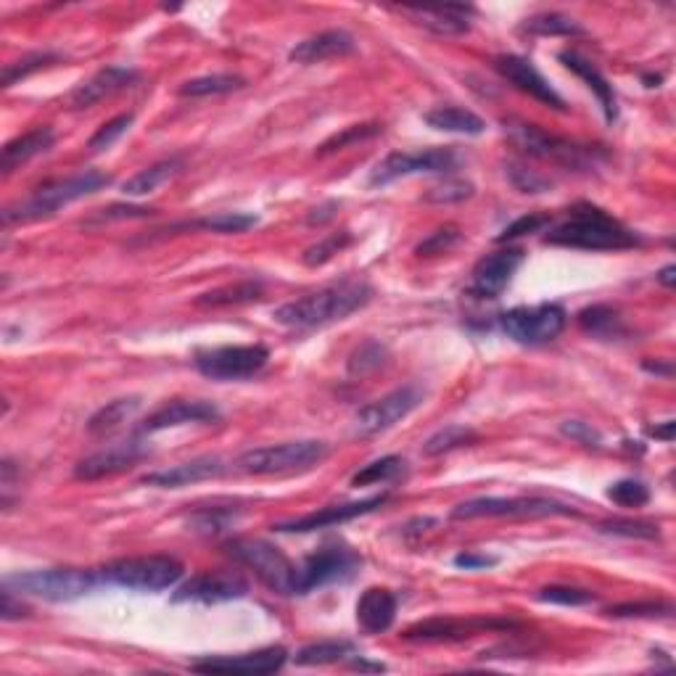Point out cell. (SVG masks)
I'll return each instance as SVG.
<instances>
[{"label":"cell","mask_w":676,"mask_h":676,"mask_svg":"<svg viewBox=\"0 0 676 676\" xmlns=\"http://www.w3.org/2000/svg\"><path fill=\"white\" fill-rule=\"evenodd\" d=\"M370 299H373V288L365 280L346 278L341 283H333V286H325L302 299L283 304L272 312V317L283 328L312 331V328H323L336 320H344L357 309L368 307Z\"/></svg>","instance_id":"1"},{"label":"cell","mask_w":676,"mask_h":676,"mask_svg":"<svg viewBox=\"0 0 676 676\" xmlns=\"http://www.w3.org/2000/svg\"><path fill=\"white\" fill-rule=\"evenodd\" d=\"M544 243L584 251H624L640 246L642 238L621 225L616 217L603 212L600 206L579 204L568 209L566 220L552 225L550 233L544 236Z\"/></svg>","instance_id":"2"},{"label":"cell","mask_w":676,"mask_h":676,"mask_svg":"<svg viewBox=\"0 0 676 676\" xmlns=\"http://www.w3.org/2000/svg\"><path fill=\"white\" fill-rule=\"evenodd\" d=\"M109 183L111 177L103 175V172H96V169L80 172V175L67 177V180L45 183L40 188H35L27 199L6 206L3 209V225H22V222L51 217V214L59 212L61 206H69L74 201L85 199V196L101 191Z\"/></svg>","instance_id":"3"},{"label":"cell","mask_w":676,"mask_h":676,"mask_svg":"<svg viewBox=\"0 0 676 676\" xmlns=\"http://www.w3.org/2000/svg\"><path fill=\"white\" fill-rule=\"evenodd\" d=\"M101 574L82 571V568H45V571H24V574H6L3 584L16 595L37 597L48 603H72L88 592H93Z\"/></svg>","instance_id":"4"},{"label":"cell","mask_w":676,"mask_h":676,"mask_svg":"<svg viewBox=\"0 0 676 676\" xmlns=\"http://www.w3.org/2000/svg\"><path fill=\"white\" fill-rule=\"evenodd\" d=\"M328 452L331 447L325 441H286V444L249 449L238 457L236 465L249 476H283V473H302L315 468L328 457Z\"/></svg>","instance_id":"5"},{"label":"cell","mask_w":676,"mask_h":676,"mask_svg":"<svg viewBox=\"0 0 676 676\" xmlns=\"http://www.w3.org/2000/svg\"><path fill=\"white\" fill-rule=\"evenodd\" d=\"M98 574L101 581L133 589V592H162L183 579L185 568L180 560L169 555H138V558L114 560Z\"/></svg>","instance_id":"6"},{"label":"cell","mask_w":676,"mask_h":676,"mask_svg":"<svg viewBox=\"0 0 676 676\" xmlns=\"http://www.w3.org/2000/svg\"><path fill=\"white\" fill-rule=\"evenodd\" d=\"M225 550L236 563L254 571L265 587L280 595H296V571L294 566L275 544L265 542V539H233L225 544Z\"/></svg>","instance_id":"7"},{"label":"cell","mask_w":676,"mask_h":676,"mask_svg":"<svg viewBox=\"0 0 676 676\" xmlns=\"http://www.w3.org/2000/svg\"><path fill=\"white\" fill-rule=\"evenodd\" d=\"M547 515H576L574 507L544 497H476L452 510V521L476 518H547Z\"/></svg>","instance_id":"8"},{"label":"cell","mask_w":676,"mask_h":676,"mask_svg":"<svg viewBox=\"0 0 676 676\" xmlns=\"http://www.w3.org/2000/svg\"><path fill=\"white\" fill-rule=\"evenodd\" d=\"M270 352L262 344L217 346L196 354V370L212 381H246L265 370Z\"/></svg>","instance_id":"9"},{"label":"cell","mask_w":676,"mask_h":676,"mask_svg":"<svg viewBox=\"0 0 676 676\" xmlns=\"http://www.w3.org/2000/svg\"><path fill=\"white\" fill-rule=\"evenodd\" d=\"M502 331L523 346H539L563 333L566 328V309L558 304H537V307L507 309L500 317Z\"/></svg>","instance_id":"10"},{"label":"cell","mask_w":676,"mask_h":676,"mask_svg":"<svg viewBox=\"0 0 676 676\" xmlns=\"http://www.w3.org/2000/svg\"><path fill=\"white\" fill-rule=\"evenodd\" d=\"M457 167V154L452 148H426V151H394L370 172V188L389 185L410 175H441Z\"/></svg>","instance_id":"11"},{"label":"cell","mask_w":676,"mask_h":676,"mask_svg":"<svg viewBox=\"0 0 676 676\" xmlns=\"http://www.w3.org/2000/svg\"><path fill=\"white\" fill-rule=\"evenodd\" d=\"M505 133L510 135L515 146L526 151L529 156H537L544 162L563 164V167H589V154L587 148L576 146L571 140L558 138V135L544 133L542 127L526 125V122H505Z\"/></svg>","instance_id":"12"},{"label":"cell","mask_w":676,"mask_h":676,"mask_svg":"<svg viewBox=\"0 0 676 676\" xmlns=\"http://www.w3.org/2000/svg\"><path fill=\"white\" fill-rule=\"evenodd\" d=\"M423 402V391L418 386H402V389L391 391L386 397L375 399L370 405L362 407L354 415V434L357 436H378L383 431H389L397 423L415 412Z\"/></svg>","instance_id":"13"},{"label":"cell","mask_w":676,"mask_h":676,"mask_svg":"<svg viewBox=\"0 0 676 676\" xmlns=\"http://www.w3.org/2000/svg\"><path fill=\"white\" fill-rule=\"evenodd\" d=\"M249 595V581L233 571H204L196 574L177 587L172 595L175 603H201V605H220L230 600H241Z\"/></svg>","instance_id":"14"},{"label":"cell","mask_w":676,"mask_h":676,"mask_svg":"<svg viewBox=\"0 0 676 676\" xmlns=\"http://www.w3.org/2000/svg\"><path fill=\"white\" fill-rule=\"evenodd\" d=\"M360 566V558L352 550L344 547H325L304 560L296 571V595H307L312 589L344 581L354 574V568Z\"/></svg>","instance_id":"15"},{"label":"cell","mask_w":676,"mask_h":676,"mask_svg":"<svg viewBox=\"0 0 676 676\" xmlns=\"http://www.w3.org/2000/svg\"><path fill=\"white\" fill-rule=\"evenodd\" d=\"M494 69H497V74H500L502 80H507L513 88H518L521 93L531 96L534 101L544 103V106H550V109L566 111L563 96L552 88L550 82L544 80L542 74H539V69L534 67L529 59L505 53V56H497V59H494Z\"/></svg>","instance_id":"16"},{"label":"cell","mask_w":676,"mask_h":676,"mask_svg":"<svg viewBox=\"0 0 676 676\" xmlns=\"http://www.w3.org/2000/svg\"><path fill=\"white\" fill-rule=\"evenodd\" d=\"M288 661L286 647H265V650H254V653L241 655H209L201 661H193L191 669L201 674H275L283 669Z\"/></svg>","instance_id":"17"},{"label":"cell","mask_w":676,"mask_h":676,"mask_svg":"<svg viewBox=\"0 0 676 676\" xmlns=\"http://www.w3.org/2000/svg\"><path fill=\"white\" fill-rule=\"evenodd\" d=\"M523 249H500L486 254L476 262L473 267L471 278V294H476L478 299H497V296L510 286V280L518 272V267L523 265Z\"/></svg>","instance_id":"18"},{"label":"cell","mask_w":676,"mask_h":676,"mask_svg":"<svg viewBox=\"0 0 676 676\" xmlns=\"http://www.w3.org/2000/svg\"><path fill=\"white\" fill-rule=\"evenodd\" d=\"M386 500H389V494H375V497H368V500L360 502L320 507L315 513H307L302 515V518H294V521L275 523L272 531H280V534H307V531L328 529V526H338V523L354 521V518H360V515L373 513V510H378L381 505H386Z\"/></svg>","instance_id":"19"},{"label":"cell","mask_w":676,"mask_h":676,"mask_svg":"<svg viewBox=\"0 0 676 676\" xmlns=\"http://www.w3.org/2000/svg\"><path fill=\"white\" fill-rule=\"evenodd\" d=\"M143 457H148V447L143 441H119V444H111V447L101 449L96 455L80 460V463L74 465V478H80V481H98V478L117 476L122 471H130Z\"/></svg>","instance_id":"20"},{"label":"cell","mask_w":676,"mask_h":676,"mask_svg":"<svg viewBox=\"0 0 676 676\" xmlns=\"http://www.w3.org/2000/svg\"><path fill=\"white\" fill-rule=\"evenodd\" d=\"M510 621H494V618H468V621H455V618H431L423 624L410 626L405 632V640L418 642H460L468 640L473 634L489 632V629H513Z\"/></svg>","instance_id":"21"},{"label":"cell","mask_w":676,"mask_h":676,"mask_svg":"<svg viewBox=\"0 0 676 676\" xmlns=\"http://www.w3.org/2000/svg\"><path fill=\"white\" fill-rule=\"evenodd\" d=\"M140 74L130 67H103L98 69L90 80L80 82L77 88L69 93V106L72 109H90L106 98L117 96L122 90L133 88Z\"/></svg>","instance_id":"22"},{"label":"cell","mask_w":676,"mask_h":676,"mask_svg":"<svg viewBox=\"0 0 676 676\" xmlns=\"http://www.w3.org/2000/svg\"><path fill=\"white\" fill-rule=\"evenodd\" d=\"M220 420V410L209 402L199 399H172L159 410H154L143 423H140V434H156L164 428H177L185 423H212Z\"/></svg>","instance_id":"23"},{"label":"cell","mask_w":676,"mask_h":676,"mask_svg":"<svg viewBox=\"0 0 676 676\" xmlns=\"http://www.w3.org/2000/svg\"><path fill=\"white\" fill-rule=\"evenodd\" d=\"M228 471V465L220 457H199V460H191V463L172 465L167 471L148 473L143 478V484L148 486H162V489H180V486L199 484V481H209V478H217Z\"/></svg>","instance_id":"24"},{"label":"cell","mask_w":676,"mask_h":676,"mask_svg":"<svg viewBox=\"0 0 676 676\" xmlns=\"http://www.w3.org/2000/svg\"><path fill=\"white\" fill-rule=\"evenodd\" d=\"M357 51L354 37L346 30H325L320 35H312L296 45L294 51L288 53V59L296 64H323L328 59H341L349 53Z\"/></svg>","instance_id":"25"},{"label":"cell","mask_w":676,"mask_h":676,"mask_svg":"<svg viewBox=\"0 0 676 676\" xmlns=\"http://www.w3.org/2000/svg\"><path fill=\"white\" fill-rule=\"evenodd\" d=\"M399 14H405L407 19L423 27V30L434 32V35H465V32L471 30V22H468V16L473 14L471 6H444V8H412V6H402L399 8Z\"/></svg>","instance_id":"26"},{"label":"cell","mask_w":676,"mask_h":676,"mask_svg":"<svg viewBox=\"0 0 676 676\" xmlns=\"http://www.w3.org/2000/svg\"><path fill=\"white\" fill-rule=\"evenodd\" d=\"M397 618V595L391 589L370 587L357 600V621L368 634L389 632Z\"/></svg>","instance_id":"27"},{"label":"cell","mask_w":676,"mask_h":676,"mask_svg":"<svg viewBox=\"0 0 676 676\" xmlns=\"http://www.w3.org/2000/svg\"><path fill=\"white\" fill-rule=\"evenodd\" d=\"M53 143H56L53 127H35L30 133L8 140L6 146H3V154H0V169H3V175H11L14 169L32 162L35 156L51 151Z\"/></svg>","instance_id":"28"},{"label":"cell","mask_w":676,"mask_h":676,"mask_svg":"<svg viewBox=\"0 0 676 676\" xmlns=\"http://www.w3.org/2000/svg\"><path fill=\"white\" fill-rule=\"evenodd\" d=\"M560 61H563V67L571 69V72L576 74V77H581V80L587 82V88L592 90L597 96V101H600V109H603L605 119L608 122H613V119L618 117V106H616V93H613V85H610L608 80H605L603 74L597 72L592 64H589L587 59H581L579 53L574 51H563L558 56Z\"/></svg>","instance_id":"29"},{"label":"cell","mask_w":676,"mask_h":676,"mask_svg":"<svg viewBox=\"0 0 676 676\" xmlns=\"http://www.w3.org/2000/svg\"><path fill=\"white\" fill-rule=\"evenodd\" d=\"M426 125L455 135H481L486 130L484 119L460 106H436L426 114Z\"/></svg>","instance_id":"30"},{"label":"cell","mask_w":676,"mask_h":676,"mask_svg":"<svg viewBox=\"0 0 676 676\" xmlns=\"http://www.w3.org/2000/svg\"><path fill=\"white\" fill-rule=\"evenodd\" d=\"M183 162L180 159H164V162H156L151 167L140 169L138 175H133L122 185L125 196H146V193H154L156 188H162L164 183H169L172 177L180 175Z\"/></svg>","instance_id":"31"},{"label":"cell","mask_w":676,"mask_h":676,"mask_svg":"<svg viewBox=\"0 0 676 676\" xmlns=\"http://www.w3.org/2000/svg\"><path fill=\"white\" fill-rule=\"evenodd\" d=\"M581 331H587L589 336L597 338H621L626 333L624 320L618 315V309L608 307V304H595L579 312Z\"/></svg>","instance_id":"32"},{"label":"cell","mask_w":676,"mask_h":676,"mask_svg":"<svg viewBox=\"0 0 676 676\" xmlns=\"http://www.w3.org/2000/svg\"><path fill=\"white\" fill-rule=\"evenodd\" d=\"M140 410V397H122L114 399V402H106L101 410L88 420L90 434H109L114 428H119L122 423L133 418L135 412Z\"/></svg>","instance_id":"33"},{"label":"cell","mask_w":676,"mask_h":676,"mask_svg":"<svg viewBox=\"0 0 676 676\" xmlns=\"http://www.w3.org/2000/svg\"><path fill=\"white\" fill-rule=\"evenodd\" d=\"M262 283H254V280H243V283H233V286L214 288V291H206L196 299L199 307H230V304H246L257 302L262 299Z\"/></svg>","instance_id":"34"},{"label":"cell","mask_w":676,"mask_h":676,"mask_svg":"<svg viewBox=\"0 0 676 676\" xmlns=\"http://www.w3.org/2000/svg\"><path fill=\"white\" fill-rule=\"evenodd\" d=\"M246 85L243 77L238 74H206V77H196V80L183 82L177 88V96L183 98H204V96H222V93H233Z\"/></svg>","instance_id":"35"},{"label":"cell","mask_w":676,"mask_h":676,"mask_svg":"<svg viewBox=\"0 0 676 676\" xmlns=\"http://www.w3.org/2000/svg\"><path fill=\"white\" fill-rule=\"evenodd\" d=\"M354 655V645L346 640H323L304 645L299 653L294 655L296 666H328V663H338Z\"/></svg>","instance_id":"36"},{"label":"cell","mask_w":676,"mask_h":676,"mask_svg":"<svg viewBox=\"0 0 676 676\" xmlns=\"http://www.w3.org/2000/svg\"><path fill=\"white\" fill-rule=\"evenodd\" d=\"M473 441H478V434L473 431V428L444 426L441 431H436V434L431 436L426 444H423V455L439 457V455H444V452H452V449L468 447V444H473Z\"/></svg>","instance_id":"37"},{"label":"cell","mask_w":676,"mask_h":676,"mask_svg":"<svg viewBox=\"0 0 676 676\" xmlns=\"http://www.w3.org/2000/svg\"><path fill=\"white\" fill-rule=\"evenodd\" d=\"M523 32H529V35H539V37H558V35H584L579 24L571 19V16L563 14H539L526 19L521 27Z\"/></svg>","instance_id":"38"},{"label":"cell","mask_w":676,"mask_h":676,"mask_svg":"<svg viewBox=\"0 0 676 676\" xmlns=\"http://www.w3.org/2000/svg\"><path fill=\"white\" fill-rule=\"evenodd\" d=\"M405 471V460L397 455L381 457L375 463L365 465L362 471H357L352 476V486H370V484H386V481H394L399 473Z\"/></svg>","instance_id":"39"},{"label":"cell","mask_w":676,"mask_h":676,"mask_svg":"<svg viewBox=\"0 0 676 676\" xmlns=\"http://www.w3.org/2000/svg\"><path fill=\"white\" fill-rule=\"evenodd\" d=\"M59 59H61L59 53L45 51V53H30V56H24V59L11 61V64L3 67V88H11V85H16L19 80H27L30 74L51 67V64H56Z\"/></svg>","instance_id":"40"},{"label":"cell","mask_w":676,"mask_h":676,"mask_svg":"<svg viewBox=\"0 0 676 676\" xmlns=\"http://www.w3.org/2000/svg\"><path fill=\"white\" fill-rule=\"evenodd\" d=\"M257 214L246 212H220L212 214V217H204V220L191 222V228L209 230V233H243L257 225Z\"/></svg>","instance_id":"41"},{"label":"cell","mask_w":676,"mask_h":676,"mask_svg":"<svg viewBox=\"0 0 676 676\" xmlns=\"http://www.w3.org/2000/svg\"><path fill=\"white\" fill-rule=\"evenodd\" d=\"M471 196L473 183H468V180H444V183L428 188L423 201H426V204L447 206V204H463V201H468Z\"/></svg>","instance_id":"42"},{"label":"cell","mask_w":676,"mask_h":676,"mask_svg":"<svg viewBox=\"0 0 676 676\" xmlns=\"http://www.w3.org/2000/svg\"><path fill=\"white\" fill-rule=\"evenodd\" d=\"M383 127L381 125H352L346 127V130H341V133L331 135V138L325 140L323 146L317 148V156H328V154H336V151H341V148L352 146V143H360V140H368V138H375V135L381 133Z\"/></svg>","instance_id":"43"},{"label":"cell","mask_w":676,"mask_h":676,"mask_svg":"<svg viewBox=\"0 0 676 676\" xmlns=\"http://www.w3.org/2000/svg\"><path fill=\"white\" fill-rule=\"evenodd\" d=\"M608 497L621 507H642L650 502V489L637 478H621L616 484H610Z\"/></svg>","instance_id":"44"},{"label":"cell","mask_w":676,"mask_h":676,"mask_svg":"<svg viewBox=\"0 0 676 676\" xmlns=\"http://www.w3.org/2000/svg\"><path fill=\"white\" fill-rule=\"evenodd\" d=\"M349 243H352V236H349V233H333V236L323 238V241H317L315 246H309V249L304 251L302 262L307 267L325 265V262H331V259L336 257L338 251L346 249Z\"/></svg>","instance_id":"45"},{"label":"cell","mask_w":676,"mask_h":676,"mask_svg":"<svg viewBox=\"0 0 676 676\" xmlns=\"http://www.w3.org/2000/svg\"><path fill=\"white\" fill-rule=\"evenodd\" d=\"M386 362V349L378 341H368L362 344L360 349H354L352 357H349V375H368L381 370V365Z\"/></svg>","instance_id":"46"},{"label":"cell","mask_w":676,"mask_h":676,"mask_svg":"<svg viewBox=\"0 0 676 676\" xmlns=\"http://www.w3.org/2000/svg\"><path fill=\"white\" fill-rule=\"evenodd\" d=\"M133 114H119V117H114L111 122H106V125H101L96 130V135L88 140V148L90 151H106V148H111L114 143H117L122 135L130 130V125H133Z\"/></svg>","instance_id":"47"},{"label":"cell","mask_w":676,"mask_h":676,"mask_svg":"<svg viewBox=\"0 0 676 676\" xmlns=\"http://www.w3.org/2000/svg\"><path fill=\"white\" fill-rule=\"evenodd\" d=\"M613 618H666L674 613L671 603H624L605 610Z\"/></svg>","instance_id":"48"},{"label":"cell","mask_w":676,"mask_h":676,"mask_svg":"<svg viewBox=\"0 0 676 676\" xmlns=\"http://www.w3.org/2000/svg\"><path fill=\"white\" fill-rule=\"evenodd\" d=\"M460 238L463 236H460V230H457L455 225H444V228L434 230L426 241H420L415 254H418V257H436V254H444V251L452 249L455 243H460Z\"/></svg>","instance_id":"49"},{"label":"cell","mask_w":676,"mask_h":676,"mask_svg":"<svg viewBox=\"0 0 676 676\" xmlns=\"http://www.w3.org/2000/svg\"><path fill=\"white\" fill-rule=\"evenodd\" d=\"M539 600H542V603L571 605V608H579V605L595 603V595L587 592V589H576V587H544V589H539Z\"/></svg>","instance_id":"50"},{"label":"cell","mask_w":676,"mask_h":676,"mask_svg":"<svg viewBox=\"0 0 676 676\" xmlns=\"http://www.w3.org/2000/svg\"><path fill=\"white\" fill-rule=\"evenodd\" d=\"M193 526V531H201V534H220V531L230 529V523H236V513L230 510H222V507H214V510H201L188 521Z\"/></svg>","instance_id":"51"},{"label":"cell","mask_w":676,"mask_h":676,"mask_svg":"<svg viewBox=\"0 0 676 676\" xmlns=\"http://www.w3.org/2000/svg\"><path fill=\"white\" fill-rule=\"evenodd\" d=\"M550 217L547 214H523V217H518L515 222H510L505 230H502L500 236H497V243H507V241H515V238H523V236H531V233H539L542 228H547L550 225Z\"/></svg>","instance_id":"52"},{"label":"cell","mask_w":676,"mask_h":676,"mask_svg":"<svg viewBox=\"0 0 676 676\" xmlns=\"http://www.w3.org/2000/svg\"><path fill=\"white\" fill-rule=\"evenodd\" d=\"M507 177L521 193H544L552 188L550 180H544L534 169H526L521 164H507Z\"/></svg>","instance_id":"53"},{"label":"cell","mask_w":676,"mask_h":676,"mask_svg":"<svg viewBox=\"0 0 676 676\" xmlns=\"http://www.w3.org/2000/svg\"><path fill=\"white\" fill-rule=\"evenodd\" d=\"M600 531L613 534V537L629 539H658V526L640 521H605L600 523Z\"/></svg>","instance_id":"54"},{"label":"cell","mask_w":676,"mask_h":676,"mask_svg":"<svg viewBox=\"0 0 676 676\" xmlns=\"http://www.w3.org/2000/svg\"><path fill=\"white\" fill-rule=\"evenodd\" d=\"M154 209L146 206H130V204H111L106 209H98L88 220V225H101V222H119V220H140V217H151Z\"/></svg>","instance_id":"55"},{"label":"cell","mask_w":676,"mask_h":676,"mask_svg":"<svg viewBox=\"0 0 676 676\" xmlns=\"http://www.w3.org/2000/svg\"><path fill=\"white\" fill-rule=\"evenodd\" d=\"M560 434L568 436L576 444H584V447H603V434L597 428H592V423H584V420L560 423Z\"/></svg>","instance_id":"56"},{"label":"cell","mask_w":676,"mask_h":676,"mask_svg":"<svg viewBox=\"0 0 676 676\" xmlns=\"http://www.w3.org/2000/svg\"><path fill=\"white\" fill-rule=\"evenodd\" d=\"M27 616H30V608L22 603V595L16 597L14 589L3 584V592H0V618L3 621H16V618Z\"/></svg>","instance_id":"57"},{"label":"cell","mask_w":676,"mask_h":676,"mask_svg":"<svg viewBox=\"0 0 676 676\" xmlns=\"http://www.w3.org/2000/svg\"><path fill=\"white\" fill-rule=\"evenodd\" d=\"M455 566L465 568V571H478V568L497 566V558H492V555H476V552H460V555H455Z\"/></svg>","instance_id":"58"},{"label":"cell","mask_w":676,"mask_h":676,"mask_svg":"<svg viewBox=\"0 0 676 676\" xmlns=\"http://www.w3.org/2000/svg\"><path fill=\"white\" fill-rule=\"evenodd\" d=\"M336 209H338V204H323V206H317V209H312V212H309V217H307V222L309 225H323L325 220H331L333 214H336Z\"/></svg>","instance_id":"59"},{"label":"cell","mask_w":676,"mask_h":676,"mask_svg":"<svg viewBox=\"0 0 676 676\" xmlns=\"http://www.w3.org/2000/svg\"><path fill=\"white\" fill-rule=\"evenodd\" d=\"M674 420H666V423H663V426H655V428H650V434L655 436V439H663V441H671L674 439Z\"/></svg>","instance_id":"60"},{"label":"cell","mask_w":676,"mask_h":676,"mask_svg":"<svg viewBox=\"0 0 676 676\" xmlns=\"http://www.w3.org/2000/svg\"><path fill=\"white\" fill-rule=\"evenodd\" d=\"M655 278H658V283H661V286L671 288V286H674V283H676V267H674V265L663 267V270L658 272V275H655Z\"/></svg>","instance_id":"61"},{"label":"cell","mask_w":676,"mask_h":676,"mask_svg":"<svg viewBox=\"0 0 676 676\" xmlns=\"http://www.w3.org/2000/svg\"><path fill=\"white\" fill-rule=\"evenodd\" d=\"M352 669H362V671H386V666H381V663H365V661H352Z\"/></svg>","instance_id":"62"},{"label":"cell","mask_w":676,"mask_h":676,"mask_svg":"<svg viewBox=\"0 0 676 676\" xmlns=\"http://www.w3.org/2000/svg\"><path fill=\"white\" fill-rule=\"evenodd\" d=\"M645 370L658 375H671V365H653V362H645Z\"/></svg>","instance_id":"63"}]
</instances>
